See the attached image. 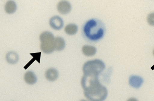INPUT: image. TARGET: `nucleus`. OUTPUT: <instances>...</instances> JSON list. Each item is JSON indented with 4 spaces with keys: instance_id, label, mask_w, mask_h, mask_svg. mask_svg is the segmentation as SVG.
Here are the masks:
<instances>
[{
    "instance_id": "1",
    "label": "nucleus",
    "mask_w": 154,
    "mask_h": 101,
    "mask_svg": "<svg viewBox=\"0 0 154 101\" xmlns=\"http://www.w3.org/2000/svg\"><path fill=\"white\" fill-rule=\"evenodd\" d=\"M100 75L84 73L81 85L85 97L90 101H103L106 98L108 91L100 83Z\"/></svg>"
},
{
    "instance_id": "2",
    "label": "nucleus",
    "mask_w": 154,
    "mask_h": 101,
    "mask_svg": "<svg viewBox=\"0 0 154 101\" xmlns=\"http://www.w3.org/2000/svg\"><path fill=\"white\" fill-rule=\"evenodd\" d=\"M83 31L84 36L88 40L96 41L101 39L104 35V26L99 20L91 19L85 23Z\"/></svg>"
},
{
    "instance_id": "3",
    "label": "nucleus",
    "mask_w": 154,
    "mask_h": 101,
    "mask_svg": "<svg viewBox=\"0 0 154 101\" xmlns=\"http://www.w3.org/2000/svg\"><path fill=\"white\" fill-rule=\"evenodd\" d=\"M55 38L53 34L48 31L41 34L39 37L41 49L45 54H51L55 50Z\"/></svg>"
},
{
    "instance_id": "4",
    "label": "nucleus",
    "mask_w": 154,
    "mask_h": 101,
    "mask_svg": "<svg viewBox=\"0 0 154 101\" xmlns=\"http://www.w3.org/2000/svg\"><path fill=\"white\" fill-rule=\"evenodd\" d=\"M105 68V65L99 60H91L85 62L83 66L84 73L100 75Z\"/></svg>"
},
{
    "instance_id": "5",
    "label": "nucleus",
    "mask_w": 154,
    "mask_h": 101,
    "mask_svg": "<svg viewBox=\"0 0 154 101\" xmlns=\"http://www.w3.org/2000/svg\"><path fill=\"white\" fill-rule=\"evenodd\" d=\"M57 8L58 11L60 14H68L71 11L72 6L68 1H60L58 3Z\"/></svg>"
},
{
    "instance_id": "6",
    "label": "nucleus",
    "mask_w": 154,
    "mask_h": 101,
    "mask_svg": "<svg viewBox=\"0 0 154 101\" xmlns=\"http://www.w3.org/2000/svg\"><path fill=\"white\" fill-rule=\"evenodd\" d=\"M49 23L51 27L56 30L61 29L63 26V20L58 16H55L51 18Z\"/></svg>"
},
{
    "instance_id": "7",
    "label": "nucleus",
    "mask_w": 154,
    "mask_h": 101,
    "mask_svg": "<svg viewBox=\"0 0 154 101\" xmlns=\"http://www.w3.org/2000/svg\"><path fill=\"white\" fill-rule=\"evenodd\" d=\"M143 81H144L143 78L138 75H131L129 79V84L130 86L134 88H139L142 86Z\"/></svg>"
},
{
    "instance_id": "8",
    "label": "nucleus",
    "mask_w": 154,
    "mask_h": 101,
    "mask_svg": "<svg viewBox=\"0 0 154 101\" xmlns=\"http://www.w3.org/2000/svg\"><path fill=\"white\" fill-rule=\"evenodd\" d=\"M46 79L49 81H54L58 79L59 72L54 68H50L47 69L45 72Z\"/></svg>"
},
{
    "instance_id": "9",
    "label": "nucleus",
    "mask_w": 154,
    "mask_h": 101,
    "mask_svg": "<svg viewBox=\"0 0 154 101\" xmlns=\"http://www.w3.org/2000/svg\"><path fill=\"white\" fill-rule=\"evenodd\" d=\"M24 80L25 82L29 85H33L37 81L36 75L32 71H28L24 75Z\"/></svg>"
},
{
    "instance_id": "10",
    "label": "nucleus",
    "mask_w": 154,
    "mask_h": 101,
    "mask_svg": "<svg viewBox=\"0 0 154 101\" xmlns=\"http://www.w3.org/2000/svg\"><path fill=\"white\" fill-rule=\"evenodd\" d=\"M19 60L18 54L14 51L9 52L6 54V60L8 63L14 64L17 63Z\"/></svg>"
},
{
    "instance_id": "11",
    "label": "nucleus",
    "mask_w": 154,
    "mask_h": 101,
    "mask_svg": "<svg viewBox=\"0 0 154 101\" xmlns=\"http://www.w3.org/2000/svg\"><path fill=\"white\" fill-rule=\"evenodd\" d=\"M96 49L92 46L85 45L82 48L83 54L86 56L91 57L94 56L96 54Z\"/></svg>"
},
{
    "instance_id": "12",
    "label": "nucleus",
    "mask_w": 154,
    "mask_h": 101,
    "mask_svg": "<svg viewBox=\"0 0 154 101\" xmlns=\"http://www.w3.org/2000/svg\"><path fill=\"white\" fill-rule=\"evenodd\" d=\"M17 8L16 4L13 1H8L5 5V11L7 14H13L16 11Z\"/></svg>"
},
{
    "instance_id": "13",
    "label": "nucleus",
    "mask_w": 154,
    "mask_h": 101,
    "mask_svg": "<svg viewBox=\"0 0 154 101\" xmlns=\"http://www.w3.org/2000/svg\"><path fill=\"white\" fill-rule=\"evenodd\" d=\"M66 43L62 37H58L55 38V50L61 51L64 49Z\"/></svg>"
},
{
    "instance_id": "14",
    "label": "nucleus",
    "mask_w": 154,
    "mask_h": 101,
    "mask_svg": "<svg viewBox=\"0 0 154 101\" xmlns=\"http://www.w3.org/2000/svg\"><path fill=\"white\" fill-rule=\"evenodd\" d=\"M78 27L74 24H69L65 28V31L67 35H73L75 34L78 31Z\"/></svg>"
},
{
    "instance_id": "15",
    "label": "nucleus",
    "mask_w": 154,
    "mask_h": 101,
    "mask_svg": "<svg viewBox=\"0 0 154 101\" xmlns=\"http://www.w3.org/2000/svg\"><path fill=\"white\" fill-rule=\"evenodd\" d=\"M147 21L149 25L154 26V13H150L148 14Z\"/></svg>"
},
{
    "instance_id": "16",
    "label": "nucleus",
    "mask_w": 154,
    "mask_h": 101,
    "mask_svg": "<svg viewBox=\"0 0 154 101\" xmlns=\"http://www.w3.org/2000/svg\"><path fill=\"white\" fill-rule=\"evenodd\" d=\"M127 101H138L137 99L134 98V97H131L128 99Z\"/></svg>"
},
{
    "instance_id": "17",
    "label": "nucleus",
    "mask_w": 154,
    "mask_h": 101,
    "mask_svg": "<svg viewBox=\"0 0 154 101\" xmlns=\"http://www.w3.org/2000/svg\"><path fill=\"white\" fill-rule=\"evenodd\" d=\"M153 55H154V50H153Z\"/></svg>"
},
{
    "instance_id": "18",
    "label": "nucleus",
    "mask_w": 154,
    "mask_h": 101,
    "mask_svg": "<svg viewBox=\"0 0 154 101\" xmlns=\"http://www.w3.org/2000/svg\"></svg>"
}]
</instances>
